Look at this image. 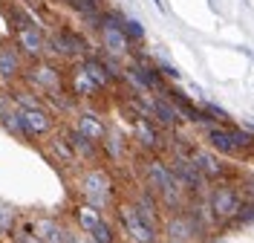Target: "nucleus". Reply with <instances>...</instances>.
<instances>
[{"label":"nucleus","instance_id":"7","mask_svg":"<svg viewBox=\"0 0 254 243\" xmlns=\"http://www.w3.org/2000/svg\"><path fill=\"white\" fill-rule=\"evenodd\" d=\"M101 44L104 49L110 52V55H127L130 52V41H127V35L119 29V26H107L104 23V29H101Z\"/></svg>","mask_w":254,"mask_h":243},{"label":"nucleus","instance_id":"18","mask_svg":"<svg viewBox=\"0 0 254 243\" xmlns=\"http://www.w3.org/2000/svg\"><path fill=\"white\" fill-rule=\"evenodd\" d=\"M72 84H75V90H78L81 96H93L95 90H98V87L93 84V79H90L81 67H78V73H75V79H72Z\"/></svg>","mask_w":254,"mask_h":243},{"label":"nucleus","instance_id":"12","mask_svg":"<svg viewBox=\"0 0 254 243\" xmlns=\"http://www.w3.org/2000/svg\"><path fill=\"white\" fill-rule=\"evenodd\" d=\"M29 79L35 81V84H41V87H58L61 84V73L55 70V67H49V64H38V67H32V73H29Z\"/></svg>","mask_w":254,"mask_h":243},{"label":"nucleus","instance_id":"6","mask_svg":"<svg viewBox=\"0 0 254 243\" xmlns=\"http://www.w3.org/2000/svg\"><path fill=\"white\" fill-rule=\"evenodd\" d=\"M196 235V223H193V217H171L168 220V241L171 243H188L190 238Z\"/></svg>","mask_w":254,"mask_h":243},{"label":"nucleus","instance_id":"1","mask_svg":"<svg viewBox=\"0 0 254 243\" xmlns=\"http://www.w3.org/2000/svg\"><path fill=\"white\" fill-rule=\"evenodd\" d=\"M78 188H81V194H84V200L101 211L113 197V179H110V174H107L104 168H93V171L81 174Z\"/></svg>","mask_w":254,"mask_h":243},{"label":"nucleus","instance_id":"16","mask_svg":"<svg viewBox=\"0 0 254 243\" xmlns=\"http://www.w3.org/2000/svg\"><path fill=\"white\" fill-rule=\"evenodd\" d=\"M81 70H84V73L93 79L95 87H101V84H110V76H107V70L98 64V61H84V64H81Z\"/></svg>","mask_w":254,"mask_h":243},{"label":"nucleus","instance_id":"17","mask_svg":"<svg viewBox=\"0 0 254 243\" xmlns=\"http://www.w3.org/2000/svg\"><path fill=\"white\" fill-rule=\"evenodd\" d=\"M136 139H139V145H144V148H156V130L150 128L144 119H139L136 122Z\"/></svg>","mask_w":254,"mask_h":243},{"label":"nucleus","instance_id":"19","mask_svg":"<svg viewBox=\"0 0 254 243\" xmlns=\"http://www.w3.org/2000/svg\"><path fill=\"white\" fill-rule=\"evenodd\" d=\"M150 107H153V113H156L165 125H176V122H179V113H176V110H171L165 101H153Z\"/></svg>","mask_w":254,"mask_h":243},{"label":"nucleus","instance_id":"10","mask_svg":"<svg viewBox=\"0 0 254 243\" xmlns=\"http://www.w3.org/2000/svg\"><path fill=\"white\" fill-rule=\"evenodd\" d=\"M101 220H104V217H101V211L95 209V206H90V203H81L78 209H75V223L81 226L84 235H90Z\"/></svg>","mask_w":254,"mask_h":243},{"label":"nucleus","instance_id":"4","mask_svg":"<svg viewBox=\"0 0 254 243\" xmlns=\"http://www.w3.org/2000/svg\"><path fill=\"white\" fill-rule=\"evenodd\" d=\"M17 122L20 130L29 133V136H44L52 130V116L44 107H26V110H17Z\"/></svg>","mask_w":254,"mask_h":243},{"label":"nucleus","instance_id":"15","mask_svg":"<svg viewBox=\"0 0 254 243\" xmlns=\"http://www.w3.org/2000/svg\"><path fill=\"white\" fill-rule=\"evenodd\" d=\"M49 148H52V154H55V157H58L64 165H66V168H72V165L78 162L75 151L69 148V142H66V139H52V145H49Z\"/></svg>","mask_w":254,"mask_h":243},{"label":"nucleus","instance_id":"2","mask_svg":"<svg viewBox=\"0 0 254 243\" xmlns=\"http://www.w3.org/2000/svg\"><path fill=\"white\" fill-rule=\"evenodd\" d=\"M119 223H122V229L127 232V238L133 243H156V229L133 209V203L119 206Z\"/></svg>","mask_w":254,"mask_h":243},{"label":"nucleus","instance_id":"13","mask_svg":"<svg viewBox=\"0 0 254 243\" xmlns=\"http://www.w3.org/2000/svg\"><path fill=\"white\" fill-rule=\"evenodd\" d=\"M17 44H20V49H23L26 55H41V52H44V38L35 32L32 26L20 29V35H17Z\"/></svg>","mask_w":254,"mask_h":243},{"label":"nucleus","instance_id":"22","mask_svg":"<svg viewBox=\"0 0 254 243\" xmlns=\"http://www.w3.org/2000/svg\"><path fill=\"white\" fill-rule=\"evenodd\" d=\"M214 243H220V241H214Z\"/></svg>","mask_w":254,"mask_h":243},{"label":"nucleus","instance_id":"5","mask_svg":"<svg viewBox=\"0 0 254 243\" xmlns=\"http://www.w3.org/2000/svg\"><path fill=\"white\" fill-rule=\"evenodd\" d=\"M208 142L214 151H240L249 145V136L240 130H225V128H211L208 130Z\"/></svg>","mask_w":254,"mask_h":243},{"label":"nucleus","instance_id":"8","mask_svg":"<svg viewBox=\"0 0 254 243\" xmlns=\"http://www.w3.org/2000/svg\"><path fill=\"white\" fill-rule=\"evenodd\" d=\"M190 165L196 168L199 177H220L222 174L220 160H217L211 151H193V154H190Z\"/></svg>","mask_w":254,"mask_h":243},{"label":"nucleus","instance_id":"20","mask_svg":"<svg viewBox=\"0 0 254 243\" xmlns=\"http://www.w3.org/2000/svg\"><path fill=\"white\" fill-rule=\"evenodd\" d=\"M87 238H90L93 243H113V241H116V238H113V229L107 226L104 220H101V223H98V226H95L90 235H87Z\"/></svg>","mask_w":254,"mask_h":243},{"label":"nucleus","instance_id":"21","mask_svg":"<svg viewBox=\"0 0 254 243\" xmlns=\"http://www.w3.org/2000/svg\"><path fill=\"white\" fill-rule=\"evenodd\" d=\"M15 209L12 206H6V203H0V232H9V229L15 226Z\"/></svg>","mask_w":254,"mask_h":243},{"label":"nucleus","instance_id":"9","mask_svg":"<svg viewBox=\"0 0 254 243\" xmlns=\"http://www.w3.org/2000/svg\"><path fill=\"white\" fill-rule=\"evenodd\" d=\"M147 179H150L153 191H162V188H168L174 182V174H171V168L165 162L153 160V162H147Z\"/></svg>","mask_w":254,"mask_h":243},{"label":"nucleus","instance_id":"14","mask_svg":"<svg viewBox=\"0 0 254 243\" xmlns=\"http://www.w3.org/2000/svg\"><path fill=\"white\" fill-rule=\"evenodd\" d=\"M20 73V61L12 49H0V76L3 79H15Z\"/></svg>","mask_w":254,"mask_h":243},{"label":"nucleus","instance_id":"3","mask_svg":"<svg viewBox=\"0 0 254 243\" xmlns=\"http://www.w3.org/2000/svg\"><path fill=\"white\" fill-rule=\"evenodd\" d=\"M208 203H211V214H214L217 220H228V217H234L240 211V194L234 188H228V185L214 188Z\"/></svg>","mask_w":254,"mask_h":243},{"label":"nucleus","instance_id":"11","mask_svg":"<svg viewBox=\"0 0 254 243\" xmlns=\"http://www.w3.org/2000/svg\"><path fill=\"white\" fill-rule=\"evenodd\" d=\"M84 136V139H90V142H95V139H104V125L95 119L93 113H81L78 116V128H75Z\"/></svg>","mask_w":254,"mask_h":243}]
</instances>
